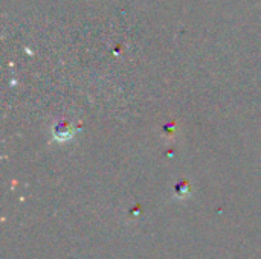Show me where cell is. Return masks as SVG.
Listing matches in <instances>:
<instances>
[{
	"label": "cell",
	"instance_id": "6da1fadb",
	"mask_svg": "<svg viewBox=\"0 0 261 259\" xmlns=\"http://www.w3.org/2000/svg\"><path fill=\"white\" fill-rule=\"evenodd\" d=\"M72 134H73V128H72V125H70L69 122H60V124H57V127L54 128V137H55L57 140L64 142V140L70 139Z\"/></svg>",
	"mask_w": 261,
	"mask_h": 259
},
{
	"label": "cell",
	"instance_id": "7a4b0ae2",
	"mask_svg": "<svg viewBox=\"0 0 261 259\" xmlns=\"http://www.w3.org/2000/svg\"><path fill=\"white\" fill-rule=\"evenodd\" d=\"M174 195L179 200H185L187 197L191 195V186L188 185V182H179L174 186Z\"/></svg>",
	"mask_w": 261,
	"mask_h": 259
}]
</instances>
